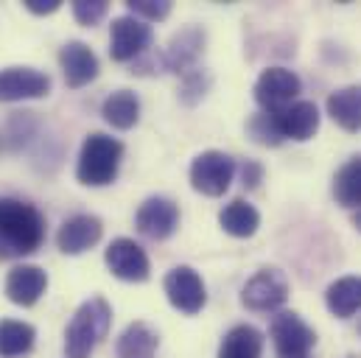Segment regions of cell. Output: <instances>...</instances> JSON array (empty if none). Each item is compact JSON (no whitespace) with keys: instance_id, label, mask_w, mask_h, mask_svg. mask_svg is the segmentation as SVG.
I'll return each instance as SVG.
<instances>
[{"instance_id":"6da1fadb","label":"cell","mask_w":361,"mask_h":358,"mask_svg":"<svg viewBox=\"0 0 361 358\" xmlns=\"http://www.w3.org/2000/svg\"><path fill=\"white\" fill-rule=\"evenodd\" d=\"M42 238H45L42 213L28 202L0 196V261L37 252Z\"/></svg>"},{"instance_id":"7a4b0ae2","label":"cell","mask_w":361,"mask_h":358,"mask_svg":"<svg viewBox=\"0 0 361 358\" xmlns=\"http://www.w3.org/2000/svg\"><path fill=\"white\" fill-rule=\"evenodd\" d=\"M112 322V308L106 305L104 297L87 300L71 319L65 331V353L68 358H90V353L98 347V342L106 336Z\"/></svg>"},{"instance_id":"3957f363","label":"cell","mask_w":361,"mask_h":358,"mask_svg":"<svg viewBox=\"0 0 361 358\" xmlns=\"http://www.w3.org/2000/svg\"><path fill=\"white\" fill-rule=\"evenodd\" d=\"M121 157H123V143L121 140H115L104 132H92L82 143L79 163H76V177L82 185H90V187L109 185L118 177Z\"/></svg>"},{"instance_id":"277c9868","label":"cell","mask_w":361,"mask_h":358,"mask_svg":"<svg viewBox=\"0 0 361 358\" xmlns=\"http://www.w3.org/2000/svg\"><path fill=\"white\" fill-rule=\"evenodd\" d=\"M235 177V160L224 152H202L190 163V185L204 196H224Z\"/></svg>"},{"instance_id":"5b68a950","label":"cell","mask_w":361,"mask_h":358,"mask_svg":"<svg viewBox=\"0 0 361 358\" xmlns=\"http://www.w3.org/2000/svg\"><path fill=\"white\" fill-rule=\"evenodd\" d=\"M152 39H154V31L149 23H143L132 14L115 17L112 28H109V56L115 62H132L140 54H146Z\"/></svg>"},{"instance_id":"8992f818","label":"cell","mask_w":361,"mask_h":358,"mask_svg":"<svg viewBox=\"0 0 361 358\" xmlns=\"http://www.w3.org/2000/svg\"><path fill=\"white\" fill-rule=\"evenodd\" d=\"M269 339L277 350V356H308L317 345L314 328L302 322L294 311H280L269 325Z\"/></svg>"},{"instance_id":"52a82bcc","label":"cell","mask_w":361,"mask_h":358,"mask_svg":"<svg viewBox=\"0 0 361 358\" xmlns=\"http://www.w3.org/2000/svg\"><path fill=\"white\" fill-rule=\"evenodd\" d=\"M300 76L286 68H267L255 82V101L264 112H280L291 106L300 95Z\"/></svg>"},{"instance_id":"ba28073f","label":"cell","mask_w":361,"mask_h":358,"mask_svg":"<svg viewBox=\"0 0 361 358\" xmlns=\"http://www.w3.org/2000/svg\"><path fill=\"white\" fill-rule=\"evenodd\" d=\"M288 300V280L280 268H261L241 291V302L250 311H274Z\"/></svg>"},{"instance_id":"9c48e42d","label":"cell","mask_w":361,"mask_h":358,"mask_svg":"<svg viewBox=\"0 0 361 358\" xmlns=\"http://www.w3.org/2000/svg\"><path fill=\"white\" fill-rule=\"evenodd\" d=\"M180 224V207L166 196H152L137 207L135 227L152 241H166Z\"/></svg>"},{"instance_id":"30bf717a","label":"cell","mask_w":361,"mask_h":358,"mask_svg":"<svg viewBox=\"0 0 361 358\" xmlns=\"http://www.w3.org/2000/svg\"><path fill=\"white\" fill-rule=\"evenodd\" d=\"M163 288H166L169 302H171L177 311L188 314V316H193V314H199V311L204 308V300H207L204 283H202V277L190 266L171 268V271L166 274V280H163Z\"/></svg>"},{"instance_id":"8fae6325","label":"cell","mask_w":361,"mask_h":358,"mask_svg":"<svg viewBox=\"0 0 361 358\" xmlns=\"http://www.w3.org/2000/svg\"><path fill=\"white\" fill-rule=\"evenodd\" d=\"M109 271L118 277V280H126V283H143L149 280L152 266H149V255L143 252L140 244H135L132 238H115L109 247H106V255H104Z\"/></svg>"},{"instance_id":"7c38bea8","label":"cell","mask_w":361,"mask_h":358,"mask_svg":"<svg viewBox=\"0 0 361 358\" xmlns=\"http://www.w3.org/2000/svg\"><path fill=\"white\" fill-rule=\"evenodd\" d=\"M51 90V79L34 68H6L0 70V101H25L42 98Z\"/></svg>"},{"instance_id":"4fadbf2b","label":"cell","mask_w":361,"mask_h":358,"mask_svg":"<svg viewBox=\"0 0 361 358\" xmlns=\"http://www.w3.org/2000/svg\"><path fill=\"white\" fill-rule=\"evenodd\" d=\"M283 140H311L319 129V109L314 101H294L291 106L274 112Z\"/></svg>"},{"instance_id":"5bb4252c","label":"cell","mask_w":361,"mask_h":358,"mask_svg":"<svg viewBox=\"0 0 361 358\" xmlns=\"http://www.w3.org/2000/svg\"><path fill=\"white\" fill-rule=\"evenodd\" d=\"M48 288V274L39 266H31V264H20L8 271L6 277V297L14 302V305H34Z\"/></svg>"},{"instance_id":"9a60e30c","label":"cell","mask_w":361,"mask_h":358,"mask_svg":"<svg viewBox=\"0 0 361 358\" xmlns=\"http://www.w3.org/2000/svg\"><path fill=\"white\" fill-rule=\"evenodd\" d=\"M101 233H104L101 218H95V216H73L59 227L56 244H59V249L65 255H82V252H87L90 247H95L101 241Z\"/></svg>"},{"instance_id":"2e32d148","label":"cell","mask_w":361,"mask_h":358,"mask_svg":"<svg viewBox=\"0 0 361 358\" xmlns=\"http://www.w3.org/2000/svg\"><path fill=\"white\" fill-rule=\"evenodd\" d=\"M59 62H62V73H65L68 87L73 90L90 85L92 79L98 76V56L79 39H73V42H68L62 48Z\"/></svg>"},{"instance_id":"e0dca14e","label":"cell","mask_w":361,"mask_h":358,"mask_svg":"<svg viewBox=\"0 0 361 358\" xmlns=\"http://www.w3.org/2000/svg\"><path fill=\"white\" fill-rule=\"evenodd\" d=\"M202 48H204V31L196 25H188L180 34H174V39L169 42V48L163 54V62L174 73H188V68L196 62Z\"/></svg>"},{"instance_id":"ac0fdd59","label":"cell","mask_w":361,"mask_h":358,"mask_svg":"<svg viewBox=\"0 0 361 358\" xmlns=\"http://www.w3.org/2000/svg\"><path fill=\"white\" fill-rule=\"evenodd\" d=\"M325 305L334 316L339 319H350L353 314L361 311V277L359 274H348L339 277L328 285L325 291Z\"/></svg>"},{"instance_id":"d6986e66","label":"cell","mask_w":361,"mask_h":358,"mask_svg":"<svg viewBox=\"0 0 361 358\" xmlns=\"http://www.w3.org/2000/svg\"><path fill=\"white\" fill-rule=\"evenodd\" d=\"M328 115L345 132H361V87L350 85L328 95Z\"/></svg>"},{"instance_id":"ffe728a7","label":"cell","mask_w":361,"mask_h":358,"mask_svg":"<svg viewBox=\"0 0 361 358\" xmlns=\"http://www.w3.org/2000/svg\"><path fill=\"white\" fill-rule=\"evenodd\" d=\"M219 224H221V230H224L227 235H233V238H250V235H255L258 227H261V213H258L250 202L233 199V202L224 204V210L219 213Z\"/></svg>"},{"instance_id":"44dd1931","label":"cell","mask_w":361,"mask_h":358,"mask_svg":"<svg viewBox=\"0 0 361 358\" xmlns=\"http://www.w3.org/2000/svg\"><path fill=\"white\" fill-rule=\"evenodd\" d=\"M160 336L149 322H132L118 339V358H154Z\"/></svg>"},{"instance_id":"7402d4cb","label":"cell","mask_w":361,"mask_h":358,"mask_svg":"<svg viewBox=\"0 0 361 358\" xmlns=\"http://www.w3.org/2000/svg\"><path fill=\"white\" fill-rule=\"evenodd\" d=\"M264 356V333L252 325H235L221 347H219V358H261Z\"/></svg>"},{"instance_id":"603a6c76","label":"cell","mask_w":361,"mask_h":358,"mask_svg":"<svg viewBox=\"0 0 361 358\" xmlns=\"http://www.w3.org/2000/svg\"><path fill=\"white\" fill-rule=\"evenodd\" d=\"M101 115L115 129H132L140 118V101L132 90H118V92L106 95V101L101 106Z\"/></svg>"},{"instance_id":"cb8c5ba5","label":"cell","mask_w":361,"mask_h":358,"mask_svg":"<svg viewBox=\"0 0 361 358\" xmlns=\"http://www.w3.org/2000/svg\"><path fill=\"white\" fill-rule=\"evenodd\" d=\"M334 199L336 204L353 210H361V154L359 157H350L334 177Z\"/></svg>"},{"instance_id":"d4e9b609","label":"cell","mask_w":361,"mask_h":358,"mask_svg":"<svg viewBox=\"0 0 361 358\" xmlns=\"http://www.w3.org/2000/svg\"><path fill=\"white\" fill-rule=\"evenodd\" d=\"M37 331L28 322H17V319H0V356L17 358L25 356L34 347Z\"/></svg>"},{"instance_id":"484cf974","label":"cell","mask_w":361,"mask_h":358,"mask_svg":"<svg viewBox=\"0 0 361 358\" xmlns=\"http://www.w3.org/2000/svg\"><path fill=\"white\" fill-rule=\"evenodd\" d=\"M247 132L261 146H280L283 143V135H280V126H277L274 112H258V115H252L250 123H247Z\"/></svg>"},{"instance_id":"4316f807","label":"cell","mask_w":361,"mask_h":358,"mask_svg":"<svg viewBox=\"0 0 361 358\" xmlns=\"http://www.w3.org/2000/svg\"><path fill=\"white\" fill-rule=\"evenodd\" d=\"M126 6L132 11V17H137L143 23H157V20H166L171 14L169 0H129Z\"/></svg>"},{"instance_id":"83f0119b","label":"cell","mask_w":361,"mask_h":358,"mask_svg":"<svg viewBox=\"0 0 361 358\" xmlns=\"http://www.w3.org/2000/svg\"><path fill=\"white\" fill-rule=\"evenodd\" d=\"M106 3L104 0H76L73 3V17L82 23V25H95L104 14H106Z\"/></svg>"},{"instance_id":"f1b7e54d","label":"cell","mask_w":361,"mask_h":358,"mask_svg":"<svg viewBox=\"0 0 361 358\" xmlns=\"http://www.w3.org/2000/svg\"><path fill=\"white\" fill-rule=\"evenodd\" d=\"M207 87H210V79H207L202 70H188V73H185V87H182V101H185V104L199 101Z\"/></svg>"},{"instance_id":"f546056e","label":"cell","mask_w":361,"mask_h":358,"mask_svg":"<svg viewBox=\"0 0 361 358\" xmlns=\"http://www.w3.org/2000/svg\"><path fill=\"white\" fill-rule=\"evenodd\" d=\"M241 179H244V187H258L261 185V179H264V166L261 163H252V160H247L244 166H241Z\"/></svg>"},{"instance_id":"4dcf8cb0","label":"cell","mask_w":361,"mask_h":358,"mask_svg":"<svg viewBox=\"0 0 361 358\" xmlns=\"http://www.w3.org/2000/svg\"><path fill=\"white\" fill-rule=\"evenodd\" d=\"M25 8L34 14H51L59 8V0H25Z\"/></svg>"},{"instance_id":"1f68e13d","label":"cell","mask_w":361,"mask_h":358,"mask_svg":"<svg viewBox=\"0 0 361 358\" xmlns=\"http://www.w3.org/2000/svg\"><path fill=\"white\" fill-rule=\"evenodd\" d=\"M353 224H356V230L361 233V210L356 213V216H353Z\"/></svg>"},{"instance_id":"d6a6232c","label":"cell","mask_w":361,"mask_h":358,"mask_svg":"<svg viewBox=\"0 0 361 358\" xmlns=\"http://www.w3.org/2000/svg\"><path fill=\"white\" fill-rule=\"evenodd\" d=\"M277 358H308V356H277Z\"/></svg>"},{"instance_id":"836d02e7","label":"cell","mask_w":361,"mask_h":358,"mask_svg":"<svg viewBox=\"0 0 361 358\" xmlns=\"http://www.w3.org/2000/svg\"><path fill=\"white\" fill-rule=\"evenodd\" d=\"M359 336H361V322H359Z\"/></svg>"}]
</instances>
